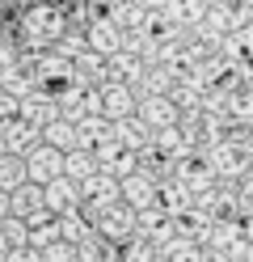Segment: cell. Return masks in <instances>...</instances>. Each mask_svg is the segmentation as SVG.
<instances>
[{"mask_svg":"<svg viewBox=\"0 0 253 262\" xmlns=\"http://www.w3.org/2000/svg\"><path fill=\"white\" fill-rule=\"evenodd\" d=\"M140 119L152 127V131H160V127H173L181 119V110L173 106V97H140Z\"/></svg>","mask_w":253,"mask_h":262,"instance_id":"obj_15","label":"cell"},{"mask_svg":"<svg viewBox=\"0 0 253 262\" xmlns=\"http://www.w3.org/2000/svg\"><path fill=\"white\" fill-rule=\"evenodd\" d=\"M9 207H13V216H17V220H38V216H47L42 186H38V182H26V186H17V190L9 194Z\"/></svg>","mask_w":253,"mask_h":262,"instance_id":"obj_14","label":"cell"},{"mask_svg":"<svg viewBox=\"0 0 253 262\" xmlns=\"http://www.w3.org/2000/svg\"><path fill=\"white\" fill-rule=\"evenodd\" d=\"M84 38H89V51H97L101 59H110V55H118L123 51V42H127V30H118L106 13H101V17L84 30Z\"/></svg>","mask_w":253,"mask_h":262,"instance_id":"obj_8","label":"cell"},{"mask_svg":"<svg viewBox=\"0 0 253 262\" xmlns=\"http://www.w3.org/2000/svg\"><path fill=\"white\" fill-rule=\"evenodd\" d=\"M38 144H42V131H38V127H30L21 114H17L13 123L0 127V148L13 152V157H26L30 148H38Z\"/></svg>","mask_w":253,"mask_h":262,"instance_id":"obj_10","label":"cell"},{"mask_svg":"<svg viewBox=\"0 0 253 262\" xmlns=\"http://www.w3.org/2000/svg\"><path fill=\"white\" fill-rule=\"evenodd\" d=\"M26 173H30V182H55V178L63 173V152L59 148H51V144H38V148H30L26 152Z\"/></svg>","mask_w":253,"mask_h":262,"instance_id":"obj_6","label":"cell"},{"mask_svg":"<svg viewBox=\"0 0 253 262\" xmlns=\"http://www.w3.org/2000/svg\"><path fill=\"white\" fill-rule=\"evenodd\" d=\"M114 262H123V254H118V258H114Z\"/></svg>","mask_w":253,"mask_h":262,"instance_id":"obj_36","label":"cell"},{"mask_svg":"<svg viewBox=\"0 0 253 262\" xmlns=\"http://www.w3.org/2000/svg\"><path fill=\"white\" fill-rule=\"evenodd\" d=\"M0 89H5L9 97H17V102L30 97L34 89H42V85H38V72H34V63H30V55H21V63H13V68L0 76Z\"/></svg>","mask_w":253,"mask_h":262,"instance_id":"obj_13","label":"cell"},{"mask_svg":"<svg viewBox=\"0 0 253 262\" xmlns=\"http://www.w3.org/2000/svg\"><path fill=\"white\" fill-rule=\"evenodd\" d=\"M72 80H80V85H106V59H101L97 51H84L72 59Z\"/></svg>","mask_w":253,"mask_h":262,"instance_id":"obj_20","label":"cell"},{"mask_svg":"<svg viewBox=\"0 0 253 262\" xmlns=\"http://www.w3.org/2000/svg\"><path fill=\"white\" fill-rule=\"evenodd\" d=\"M67 34V13L59 5H30L21 13V38L26 51H47Z\"/></svg>","mask_w":253,"mask_h":262,"instance_id":"obj_1","label":"cell"},{"mask_svg":"<svg viewBox=\"0 0 253 262\" xmlns=\"http://www.w3.org/2000/svg\"><path fill=\"white\" fill-rule=\"evenodd\" d=\"M140 5H144V9H152V13H160V9L169 5V0H140Z\"/></svg>","mask_w":253,"mask_h":262,"instance_id":"obj_32","label":"cell"},{"mask_svg":"<svg viewBox=\"0 0 253 262\" xmlns=\"http://www.w3.org/2000/svg\"><path fill=\"white\" fill-rule=\"evenodd\" d=\"M0 262H38V250H30V245H21V250H5Z\"/></svg>","mask_w":253,"mask_h":262,"instance_id":"obj_30","label":"cell"},{"mask_svg":"<svg viewBox=\"0 0 253 262\" xmlns=\"http://www.w3.org/2000/svg\"><path fill=\"white\" fill-rule=\"evenodd\" d=\"M34 5H55V0H34Z\"/></svg>","mask_w":253,"mask_h":262,"instance_id":"obj_35","label":"cell"},{"mask_svg":"<svg viewBox=\"0 0 253 262\" xmlns=\"http://www.w3.org/2000/svg\"><path fill=\"white\" fill-rule=\"evenodd\" d=\"M156 190H160V182H156V178H148V173H140V169L123 178V203H131L135 211L156 207Z\"/></svg>","mask_w":253,"mask_h":262,"instance_id":"obj_12","label":"cell"},{"mask_svg":"<svg viewBox=\"0 0 253 262\" xmlns=\"http://www.w3.org/2000/svg\"><path fill=\"white\" fill-rule=\"evenodd\" d=\"M21 55H26V47H17L9 34H0V76H5L13 63H21Z\"/></svg>","mask_w":253,"mask_h":262,"instance_id":"obj_27","label":"cell"},{"mask_svg":"<svg viewBox=\"0 0 253 262\" xmlns=\"http://www.w3.org/2000/svg\"><path fill=\"white\" fill-rule=\"evenodd\" d=\"M17 114H21V102H17V97H9L5 89H0V127H5V123H13Z\"/></svg>","mask_w":253,"mask_h":262,"instance_id":"obj_29","label":"cell"},{"mask_svg":"<svg viewBox=\"0 0 253 262\" xmlns=\"http://www.w3.org/2000/svg\"><path fill=\"white\" fill-rule=\"evenodd\" d=\"M97 173V152L93 148H72L63 152V178H72V182H84V178Z\"/></svg>","mask_w":253,"mask_h":262,"instance_id":"obj_21","label":"cell"},{"mask_svg":"<svg viewBox=\"0 0 253 262\" xmlns=\"http://www.w3.org/2000/svg\"><path fill=\"white\" fill-rule=\"evenodd\" d=\"M42 144H51V148H59V152H72V148H80V136H76V123L72 119H59L51 123L47 131H42Z\"/></svg>","mask_w":253,"mask_h":262,"instance_id":"obj_22","label":"cell"},{"mask_svg":"<svg viewBox=\"0 0 253 262\" xmlns=\"http://www.w3.org/2000/svg\"><path fill=\"white\" fill-rule=\"evenodd\" d=\"M59 114H63V119H72V123L89 119V114H101V89L72 80V85L59 93Z\"/></svg>","mask_w":253,"mask_h":262,"instance_id":"obj_3","label":"cell"},{"mask_svg":"<svg viewBox=\"0 0 253 262\" xmlns=\"http://www.w3.org/2000/svg\"><path fill=\"white\" fill-rule=\"evenodd\" d=\"M123 262H160V245H152L148 237L135 233V237L123 245Z\"/></svg>","mask_w":253,"mask_h":262,"instance_id":"obj_26","label":"cell"},{"mask_svg":"<svg viewBox=\"0 0 253 262\" xmlns=\"http://www.w3.org/2000/svg\"><path fill=\"white\" fill-rule=\"evenodd\" d=\"M236 262H253V241L245 245V254H241V258H236Z\"/></svg>","mask_w":253,"mask_h":262,"instance_id":"obj_33","label":"cell"},{"mask_svg":"<svg viewBox=\"0 0 253 262\" xmlns=\"http://www.w3.org/2000/svg\"><path fill=\"white\" fill-rule=\"evenodd\" d=\"M76 136H80V148H101V144H110L114 140V123L106 119V114H89V119H80L76 123Z\"/></svg>","mask_w":253,"mask_h":262,"instance_id":"obj_16","label":"cell"},{"mask_svg":"<svg viewBox=\"0 0 253 262\" xmlns=\"http://www.w3.org/2000/svg\"><path fill=\"white\" fill-rule=\"evenodd\" d=\"M93 224H97V233L106 237V241L127 245V241L135 237V207L118 199V203H110V207H101L97 216H93Z\"/></svg>","mask_w":253,"mask_h":262,"instance_id":"obj_2","label":"cell"},{"mask_svg":"<svg viewBox=\"0 0 253 262\" xmlns=\"http://www.w3.org/2000/svg\"><path fill=\"white\" fill-rule=\"evenodd\" d=\"M21 119H26L30 127L47 131L51 123L59 119V97H55V93H47V89H34L30 97H21Z\"/></svg>","mask_w":253,"mask_h":262,"instance_id":"obj_9","label":"cell"},{"mask_svg":"<svg viewBox=\"0 0 253 262\" xmlns=\"http://www.w3.org/2000/svg\"><path fill=\"white\" fill-rule=\"evenodd\" d=\"M135 233L165 250V245L177 237V228H173V216H169L165 207H144V211H135Z\"/></svg>","mask_w":253,"mask_h":262,"instance_id":"obj_5","label":"cell"},{"mask_svg":"<svg viewBox=\"0 0 253 262\" xmlns=\"http://www.w3.org/2000/svg\"><path fill=\"white\" fill-rule=\"evenodd\" d=\"M0 152H5V148H0Z\"/></svg>","mask_w":253,"mask_h":262,"instance_id":"obj_38","label":"cell"},{"mask_svg":"<svg viewBox=\"0 0 253 262\" xmlns=\"http://www.w3.org/2000/svg\"><path fill=\"white\" fill-rule=\"evenodd\" d=\"M30 182V173H26V157H13V152H0V190H17V186H26Z\"/></svg>","mask_w":253,"mask_h":262,"instance_id":"obj_23","label":"cell"},{"mask_svg":"<svg viewBox=\"0 0 253 262\" xmlns=\"http://www.w3.org/2000/svg\"><path fill=\"white\" fill-rule=\"evenodd\" d=\"M13 216V207H9V190H0V220Z\"/></svg>","mask_w":253,"mask_h":262,"instance_id":"obj_31","label":"cell"},{"mask_svg":"<svg viewBox=\"0 0 253 262\" xmlns=\"http://www.w3.org/2000/svg\"><path fill=\"white\" fill-rule=\"evenodd\" d=\"M97 233V224H93V216L84 207H76V211H67V216H59V241H67V245H80V241H89Z\"/></svg>","mask_w":253,"mask_h":262,"instance_id":"obj_18","label":"cell"},{"mask_svg":"<svg viewBox=\"0 0 253 262\" xmlns=\"http://www.w3.org/2000/svg\"><path fill=\"white\" fill-rule=\"evenodd\" d=\"M140 110V97L131 93V85H101V114H106L110 123H118V119H131V114Z\"/></svg>","mask_w":253,"mask_h":262,"instance_id":"obj_11","label":"cell"},{"mask_svg":"<svg viewBox=\"0 0 253 262\" xmlns=\"http://www.w3.org/2000/svg\"><path fill=\"white\" fill-rule=\"evenodd\" d=\"M21 245H30V224L17 220V216H5L0 220V254L5 250H21Z\"/></svg>","mask_w":253,"mask_h":262,"instance_id":"obj_25","label":"cell"},{"mask_svg":"<svg viewBox=\"0 0 253 262\" xmlns=\"http://www.w3.org/2000/svg\"><path fill=\"white\" fill-rule=\"evenodd\" d=\"M156 207H165L169 216H177V211L194 207V194H190V186H186L181 178H165L160 190H156Z\"/></svg>","mask_w":253,"mask_h":262,"instance_id":"obj_17","label":"cell"},{"mask_svg":"<svg viewBox=\"0 0 253 262\" xmlns=\"http://www.w3.org/2000/svg\"><path fill=\"white\" fill-rule=\"evenodd\" d=\"M0 9H5V0H0Z\"/></svg>","mask_w":253,"mask_h":262,"instance_id":"obj_37","label":"cell"},{"mask_svg":"<svg viewBox=\"0 0 253 262\" xmlns=\"http://www.w3.org/2000/svg\"><path fill=\"white\" fill-rule=\"evenodd\" d=\"M42 199H47V211L51 216H67V211L84 207V194H80V182H72V178H55V182L42 186Z\"/></svg>","mask_w":253,"mask_h":262,"instance_id":"obj_7","label":"cell"},{"mask_svg":"<svg viewBox=\"0 0 253 262\" xmlns=\"http://www.w3.org/2000/svg\"><path fill=\"white\" fill-rule=\"evenodd\" d=\"M97 169L123 182L127 173H135V169H140V152H135V148H127L123 140H110V144H101V148H97Z\"/></svg>","mask_w":253,"mask_h":262,"instance_id":"obj_4","label":"cell"},{"mask_svg":"<svg viewBox=\"0 0 253 262\" xmlns=\"http://www.w3.org/2000/svg\"><path fill=\"white\" fill-rule=\"evenodd\" d=\"M89 5H106L110 9V5H118V0H89Z\"/></svg>","mask_w":253,"mask_h":262,"instance_id":"obj_34","label":"cell"},{"mask_svg":"<svg viewBox=\"0 0 253 262\" xmlns=\"http://www.w3.org/2000/svg\"><path fill=\"white\" fill-rule=\"evenodd\" d=\"M38 262H76V245L55 241V245H47V250H38Z\"/></svg>","mask_w":253,"mask_h":262,"instance_id":"obj_28","label":"cell"},{"mask_svg":"<svg viewBox=\"0 0 253 262\" xmlns=\"http://www.w3.org/2000/svg\"><path fill=\"white\" fill-rule=\"evenodd\" d=\"M30 224V250H47V245L59 241V216H38V220H26Z\"/></svg>","mask_w":253,"mask_h":262,"instance_id":"obj_24","label":"cell"},{"mask_svg":"<svg viewBox=\"0 0 253 262\" xmlns=\"http://www.w3.org/2000/svg\"><path fill=\"white\" fill-rule=\"evenodd\" d=\"M114 140H123L127 148H135V152H144L152 144V127L140 119V114H131V119H118L114 123Z\"/></svg>","mask_w":253,"mask_h":262,"instance_id":"obj_19","label":"cell"}]
</instances>
